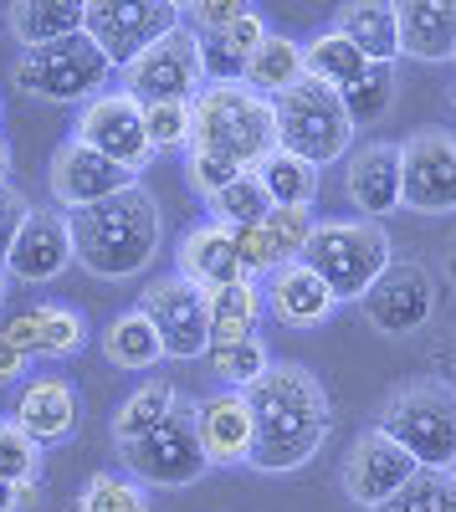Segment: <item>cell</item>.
Returning <instances> with one entry per match:
<instances>
[{"instance_id":"obj_1","label":"cell","mask_w":456,"mask_h":512,"mask_svg":"<svg viewBox=\"0 0 456 512\" xmlns=\"http://www.w3.org/2000/svg\"><path fill=\"white\" fill-rule=\"evenodd\" d=\"M241 395L252 410V461L246 466H257L267 477L303 472L334 431V400L308 364L272 359V369Z\"/></svg>"},{"instance_id":"obj_2","label":"cell","mask_w":456,"mask_h":512,"mask_svg":"<svg viewBox=\"0 0 456 512\" xmlns=\"http://www.w3.org/2000/svg\"><path fill=\"white\" fill-rule=\"evenodd\" d=\"M67 231H72V262L82 272H93L103 282H129V277L149 272V262L159 256L164 210L144 185H134L103 205L72 210Z\"/></svg>"},{"instance_id":"obj_3","label":"cell","mask_w":456,"mask_h":512,"mask_svg":"<svg viewBox=\"0 0 456 512\" xmlns=\"http://www.w3.org/2000/svg\"><path fill=\"white\" fill-rule=\"evenodd\" d=\"M375 431H385L421 472H451L456 466V384L451 379L400 384L375 410Z\"/></svg>"},{"instance_id":"obj_4","label":"cell","mask_w":456,"mask_h":512,"mask_svg":"<svg viewBox=\"0 0 456 512\" xmlns=\"http://www.w3.org/2000/svg\"><path fill=\"white\" fill-rule=\"evenodd\" d=\"M395 262V241L380 221H318L308 251H303V267L334 292V303H359V297L375 287Z\"/></svg>"},{"instance_id":"obj_5","label":"cell","mask_w":456,"mask_h":512,"mask_svg":"<svg viewBox=\"0 0 456 512\" xmlns=\"http://www.w3.org/2000/svg\"><path fill=\"white\" fill-rule=\"evenodd\" d=\"M231 159L236 169H257L277 149V113L272 98L241 88V82H216L195 98V144Z\"/></svg>"},{"instance_id":"obj_6","label":"cell","mask_w":456,"mask_h":512,"mask_svg":"<svg viewBox=\"0 0 456 512\" xmlns=\"http://www.w3.org/2000/svg\"><path fill=\"white\" fill-rule=\"evenodd\" d=\"M272 113H277V149L308 159L313 169L349 159L354 123L334 88H323L313 77H298L282 98H272Z\"/></svg>"},{"instance_id":"obj_7","label":"cell","mask_w":456,"mask_h":512,"mask_svg":"<svg viewBox=\"0 0 456 512\" xmlns=\"http://www.w3.org/2000/svg\"><path fill=\"white\" fill-rule=\"evenodd\" d=\"M11 82L26 93V98H41V103H88L98 98L108 82H113V67L108 57L93 47L88 36H62L52 47H36V52H21L16 67H11Z\"/></svg>"},{"instance_id":"obj_8","label":"cell","mask_w":456,"mask_h":512,"mask_svg":"<svg viewBox=\"0 0 456 512\" xmlns=\"http://www.w3.org/2000/svg\"><path fill=\"white\" fill-rule=\"evenodd\" d=\"M118 461L139 487H195L211 472L200 456V436H195V400H180L164 425H154L149 436L129 446H118Z\"/></svg>"},{"instance_id":"obj_9","label":"cell","mask_w":456,"mask_h":512,"mask_svg":"<svg viewBox=\"0 0 456 512\" xmlns=\"http://www.w3.org/2000/svg\"><path fill=\"white\" fill-rule=\"evenodd\" d=\"M129 98H139L144 108L149 103H195L205 93V67H200V36L185 31V21L159 36L154 47H144L129 67H123V82H118Z\"/></svg>"},{"instance_id":"obj_10","label":"cell","mask_w":456,"mask_h":512,"mask_svg":"<svg viewBox=\"0 0 456 512\" xmlns=\"http://www.w3.org/2000/svg\"><path fill=\"white\" fill-rule=\"evenodd\" d=\"M180 26V0H149V6H118V0H93L82 6V36L108 57L113 72H123L144 47Z\"/></svg>"},{"instance_id":"obj_11","label":"cell","mask_w":456,"mask_h":512,"mask_svg":"<svg viewBox=\"0 0 456 512\" xmlns=\"http://www.w3.org/2000/svg\"><path fill=\"white\" fill-rule=\"evenodd\" d=\"M400 210L456 216V134L421 128L400 144Z\"/></svg>"},{"instance_id":"obj_12","label":"cell","mask_w":456,"mask_h":512,"mask_svg":"<svg viewBox=\"0 0 456 512\" xmlns=\"http://www.w3.org/2000/svg\"><path fill=\"white\" fill-rule=\"evenodd\" d=\"M77 144L98 149L103 159L123 164L129 175H144L154 164V149L144 139V103L129 98L123 88H103L98 98H88L77 108Z\"/></svg>"},{"instance_id":"obj_13","label":"cell","mask_w":456,"mask_h":512,"mask_svg":"<svg viewBox=\"0 0 456 512\" xmlns=\"http://www.w3.org/2000/svg\"><path fill=\"white\" fill-rule=\"evenodd\" d=\"M436 303H441V287L436 277L421 267V262H390V272L369 287L359 297V308H364V323L375 328L380 338H410V333H421L431 328L436 318Z\"/></svg>"},{"instance_id":"obj_14","label":"cell","mask_w":456,"mask_h":512,"mask_svg":"<svg viewBox=\"0 0 456 512\" xmlns=\"http://www.w3.org/2000/svg\"><path fill=\"white\" fill-rule=\"evenodd\" d=\"M139 313L154 323L164 359H200L211 344V318H205V292L190 287L185 277H154L139 292Z\"/></svg>"},{"instance_id":"obj_15","label":"cell","mask_w":456,"mask_h":512,"mask_svg":"<svg viewBox=\"0 0 456 512\" xmlns=\"http://www.w3.org/2000/svg\"><path fill=\"white\" fill-rule=\"evenodd\" d=\"M139 175H129L123 164L103 159L98 149L77 144V139H62L52 149V164H47V190H52V205L62 210V216H72V210H88V205H103L123 190H134Z\"/></svg>"},{"instance_id":"obj_16","label":"cell","mask_w":456,"mask_h":512,"mask_svg":"<svg viewBox=\"0 0 456 512\" xmlns=\"http://www.w3.org/2000/svg\"><path fill=\"white\" fill-rule=\"evenodd\" d=\"M421 466L410 461L385 431H359L354 436V446H349V456H344V466H339V487H344V497L354 502V507H369V512H380L410 477H416Z\"/></svg>"},{"instance_id":"obj_17","label":"cell","mask_w":456,"mask_h":512,"mask_svg":"<svg viewBox=\"0 0 456 512\" xmlns=\"http://www.w3.org/2000/svg\"><path fill=\"white\" fill-rule=\"evenodd\" d=\"M6 277L11 282H57L67 267H72V231H67V216L62 210H26V221L6 251Z\"/></svg>"},{"instance_id":"obj_18","label":"cell","mask_w":456,"mask_h":512,"mask_svg":"<svg viewBox=\"0 0 456 512\" xmlns=\"http://www.w3.org/2000/svg\"><path fill=\"white\" fill-rule=\"evenodd\" d=\"M11 425H21L36 446L72 441L77 425H82V400L72 390V379H62V374H31L16 390Z\"/></svg>"},{"instance_id":"obj_19","label":"cell","mask_w":456,"mask_h":512,"mask_svg":"<svg viewBox=\"0 0 456 512\" xmlns=\"http://www.w3.org/2000/svg\"><path fill=\"white\" fill-rule=\"evenodd\" d=\"M0 333L11 338V344L26 354V359H72L88 349V318H82V308H67V303H31L21 313H11L6 323H0Z\"/></svg>"},{"instance_id":"obj_20","label":"cell","mask_w":456,"mask_h":512,"mask_svg":"<svg viewBox=\"0 0 456 512\" xmlns=\"http://www.w3.org/2000/svg\"><path fill=\"white\" fill-rule=\"evenodd\" d=\"M344 195L359 221H385L400 210V144H364L344 159Z\"/></svg>"},{"instance_id":"obj_21","label":"cell","mask_w":456,"mask_h":512,"mask_svg":"<svg viewBox=\"0 0 456 512\" xmlns=\"http://www.w3.org/2000/svg\"><path fill=\"white\" fill-rule=\"evenodd\" d=\"M262 308H267L272 323L293 328V333H313L339 313L334 292H328L303 262H287L272 277H262Z\"/></svg>"},{"instance_id":"obj_22","label":"cell","mask_w":456,"mask_h":512,"mask_svg":"<svg viewBox=\"0 0 456 512\" xmlns=\"http://www.w3.org/2000/svg\"><path fill=\"white\" fill-rule=\"evenodd\" d=\"M195 436L205 466H246L252 461V410L241 390H216L195 400Z\"/></svg>"},{"instance_id":"obj_23","label":"cell","mask_w":456,"mask_h":512,"mask_svg":"<svg viewBox=\"0 0 456 512\" xmlns=\"http://www.w3.org/2000/svg\"><path fill=\"white\" fill-rule=\"evenodd\" d=\"M175 277H185V282L200 287V292L246 282V267H241V256H236L231 231L216 226V221H195V226L180 236V246H175Z\"/></svg>"},{"instance_id":"obj_24","label":"cell","mask_w":456,"mask_h":512,"mask_svg":"<svg viewBox=\"0 0 456 512\" xmlns=\"http://www.w3.org/2000/svg\"><path fill=\"white\" fill-rule=\"evenodd\" d=\"M400 21V57L446 62L456 57V0H405L395 6Z\"/></svg>"},{"instance_id":"obj_25","label":"cell","mask_w":456,"mask_h":512,"mask_svg":"<svg viewBox=\"0 0 456 512\" xmlns=\"http://www.w3.org/2000/svg\"><path fill=\"white\" fill-rule=\"evenodd\" d=\"M334 31L354 41L369 67H395L400 62V21H395V6H385V0L380 6H344L334 16Z\"/></svg>"},{"instance_id":"obj_26","label":"cell","mask_w":456,"mask_h":512,"mask_svg":"<svg viewBox=\"0 0 456 512\" xmlns=\"http://www.w3.org/2000/svg\"><path fill=\"white\" fill-rule=\"evenodd\" d=\"M205 318H211V344H236V338H252L257 323L267 318L262 308V282H231V287H216L205 292ZM205 344V349H211Z\"/></svg>"},{"instance_id":"obj_27","label":"cell","mask_w":456,"mask_h":512,"mask_svg":"<svg viewBox=\"0 0 456 512\" xmlns=\"http://www.w3.org/2000/svg\"><path fill=\"white\" fill-rule=\"evenodd\" d=\"M98 344H103V359H108L113 369H123V374H149V369H159V359H164L159 333H154V323H149L139 308L118 313V318L98 333Z\"/></svg>"},{"instance_id":"obj_28","label":"cell","mask_w":456,"mask_h":512,"mask_svg":"<svg viewBox=\"0 0 456 512\" xmlns=\"http://www.w3.org/2000/svg\"><path fill=\"white\" fill-rule=\"evenodd\" d=\"M257 180H262L272 210H313L318 205V190H323V169H313L308 159L287 154V149H272L257 164Z\"/></svg>"},{"instance_id":"obj_29","label":"cell","mask_w":456,"mask_h":512,"mask_svg":"<svg viewBox=\"0 0 456 512\" xmlns=\"http://www.w3.org/2000/svg\"><path fill=\"white\" fill-rule=\"evenodd\" d=\"M6 31L21 41L26 52L52 47V41L82 31V6L77 0H21V6L6 11Z\"/></svg>"},{"instance_id":"obj_30","label":"cell","mask_w":456,"mask_h":512,"mask_svg":"<svg viewBox=\"0 0 456 512\" xmlns=\"http://www.w3.org/2000/svg\"><path fill=\"white\" fill-rule=\"evenodd\" d=\"M180 400H185V395L175 390L170 379L149 374V379L139 384V390H129V395H123V405L113 410V446H129V441L149 436L154 425L170 420V410H175Z\"/></svg>"},{"instance_id":"obj_31","label":"cell","mask_w":456,"mask_h":512,"mask_svg":"<svg viewBox=\"0 0 456 512\" xmlns=\"http://www.w3.org/2000/svg\"><path fill=\"white\" fill-rule=\"evenodd\" d=\"M364 72H369L364 52L354 47L349 36H339L334 26H323L313 41H303V77L323 82V88L344 93V88H354V82H359Z\"/></svg>"},{"instance_id":"obj_32","label":"cell","mask_w":456,"mask_h":512,"mask_svg":"<svg viewBox=\"0 0 456 512\" xmlns=\"http://www.w3.org/2000/svg\"><path fill=\"white\" fill-rule=\"evenodd\" d=\"M298 77H303V41L272 31L262 47L246 57V67H241V88H252V93H262V98H282Z\"/></svg>"},{"instance_id":"obj_33","label":"cell","mask_w":456,"mask_h":512,"mask_svg":"<svg viewBox=\"0 0 456 512\" xmlns=\"http://www.w3.org/2000/svg\"><path fill=\"white\" fill-rule=\"evenodd\" d=\"M200 359H205V369L221 379V390H252V384L272 369V349L262 344V333L236 338V344H211Z\"/></svg>"},{"instance_id":"obj_34","label":"cell","mask_w":456,"mask_h":512,"mask_svg":"<svg viewBox=\"0 0 456 512\" xmlns=\"http://www.w3.org/2000/svg\"><path fill=\"white\" fill-rule=\"evenodd\" d=\"M205 205H211V221L226 226V231L262 226V221L272 216V200H267V190H262V180H257V169H241V175H236L226 190H216Z\"/></svg>"},{"instance_id":"obj_35","label":"cell","mask_w":456,"mask_h":512,"mask_svg":"<svg viewBox=\"0 0 456 512\" xmlns=\"http://www.w3.org/2000/svg\"><path fill=\"white\" fill-rule=\"evenodd\" d=\"M47 477V446H36L21 425L0 420V482H11L16 492H31Z\"/></svg>"},{"instance_id":"obj_36","label":"cell","mask_w":456,"mask_h":512,"mask_svg":"<svg viewBox=\"0 0 456 512\" xmlns=\"http://www.w3.org/2000/svg\"><path fill=\"white\" fill-rule=\"evenodd\" d=\"M339 103H344V113L354 123V134H359V128H375L395 108V67H369L354 88L339 93Z\"/></svg>"},{"instance_id":"obj_37","label":"cell","mask_w":456,"mask_h":512,"mask_svg":"<svg viewBox=\"0 0 456 512\" xmlns=\"http://www.w3.org/2000/svg\"><path fill=\"white\" fill-rule=\"evenodd\" d=\"M77 512H154L149 492L123 472H93L77 492Z\"/></svg>"},{"instance_id":"obj_38","label":"cell","mask_w":456,"mask_h":512,"mask_svg":"<svg viewBox=\"0 0 456 512\" xmlns=\"http://www.w3.org/2000/svg\"><path fill=\"white\" fill-rule=\"evenodd\" d=\"M144 139L159 154H185L195 144V103H149L144 108Z\"/></svg>"},{"instance_id":"obj_39","label":"cell","mask_w":456,"mask_h":512,"mask_svg":"<svg viewBox=\"0 0 456 512\" xmlns=\"http://www.w3.org/2000/svg\"><path fill=\"white\" fill-rule=\"evenodd\" d=\"M380 512H456V477L451 472H416Z\"/></svg>"},{"instance_id":"obj_40","label":"cell","mask_w":456,"mask_h":512,"mask_svg":"<svg viewBox=\"0 0 456 512\" xmlns=\"http://www.w3.org/2000/svg\"><path fill=\"white\" fill-rule=\"evenodd\" d=\"M318 231V216L313 210H272L267 216V236H272V251H277V262H303V251Z\"/></svg>"},{"instance_id":"obj_41","label":"cell","mask_w":456,"mask_h":512,"mask_svg":"<svg viewBox=\"0 0 456 512\" xmlns=\"http://www.w3.org/2000/svg\"><path fill=\"white\" fill-rule=\"evenodd\" d=\"M236 175H241V169H236L231 159H221V154H211V149H185V185H190L200 200H211L216 190H226Z\"/></svg>"},{"instance_id":"obj_42","label":"cell","mask_w":456,"mask_h":512,"mask_svg":"<svg viewBox=\"0 0 456 512\" xmlns=\"http://www.w3.org/2000/svg\"><path fill=\"white\" fill-rule=\"evenodd\" d=\"M267 36H272V26H267V21H262V11H252V6H246V11H241V16L226 26V31H216V41H221V47H226V52H231L241 67H246V57H252Z\"/></svg>"},{"instance_id":"obj_43","label":"cell","mask_w":456,"mask_h":512,"mask_svg":"<svg viewBox=\"0 0 456 512\" xmlns=\"http://www.w3.org/2000/svg\"><path fill=\"white\" fill-rule=\"evenodd\" d=\"M26 210H31V200H26L11 180L0 185V262H6V251H11V241H16L21 221H26Z\"/></svg>"},{"instance_id":"obj_44","label":"cell","mask_w":456,"mask_h":512,"mask_svg":"<svg viewBox=\"0 0 456 512\" xmlns=\"http://www.w3.org/2000/svg\"><path fill=\"white\" fill-rule=\"evenodd\" d=\"M26 364H31V359H26V354L11 344L6 333H0V384H16V379L26 374Z\"/></svg>"},{"instance_id":"obj_45","label":"cell","mask_w":456,"mask_h":512,"mask_svg":"<svg viewBox=\"0 0 456 512\" xmlns=\"http://www.w3.org/2000/svg\"><path fill=\"white\" fill-rule=\"evenodd\" d=\"M36 497L31 492H16L11 482H0V512H21V507H31Z\"/></svg>"},{"instance_id":"obj_46","label":"cell","mask_w":456,"mask_h":512,"mask_svg":"<svg viewBox=\"0 0 456 512\" xmlns=\"http://www.w3.org/2000/svg\"><path fill=\"white\" fill-rule=\"evenodd\" d=\"M6 175H11V144H6V134H0V185H6Z\"/></svg>"},{"instance_id":"obj_47","label":"cell","mask_w":456,"mask_h":512,"mask_svg":"<svg viewBox=\"0 0 456 512\" xmlns=\"http://www.w3.org/2000/svg\"><path fill=\"white\" fill-rule=\"evenodd\" d=\"M6 292H11V277H6V267H0V303H6Z\"/></svg>"},{"instance_id":"obj_48","label":"cell","mask_w":456,"mask_h":512,"mask_svg":"<svg viewBox=\"0 0 456 512\" xmlns=\"http://www.w3.org/2000/svg\"><path fill=\"white\" fill-rule=\"evenodd\" d=\"M451 384H456V344H451Z\"/></svg>"},{"instance_id":"obj_49","label":"cell","mask_w":456,"mask_h":512,"mask_svg":"<svg viewBox=\"0 0 456 512\" xmlns=\"http://www.w3.org/2000/svg\"><path fill=\"white\" fill-rule=\"evenodd\" d=\"M451 477H456V466H451Z\"/></svg>"}]
</instances>
